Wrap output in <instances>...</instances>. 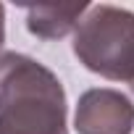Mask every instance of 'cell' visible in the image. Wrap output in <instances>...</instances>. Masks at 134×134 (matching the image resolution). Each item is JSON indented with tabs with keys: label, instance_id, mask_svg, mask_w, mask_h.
Here are the masks:
<instances>
[{
	"label": "cell",
	"instance_id": "obj_1",
	"mask_svg": "<svg viewBox=\"0 0 134 134\" xmlns=\"http://www.w3.org/2000/svg\"><path fill=\"white\" fill-rule=\"evenodd\" d=\"M0 134H69L60 79L21 53H0Z\"/></svg>",
	"mask_w": 134,
	"mask_h": 134
},
{
	"label": "cell",
	"instance_id": "obj_2",
	"mask_svg": "<svg viewBox=\"0 0 134 134\" xmlns=\"http://www.w3.org/2000/svg\"><path fill=\"white\" fill-rule=\"evenodd\" d=\"M74 55L84 69L110 82H134V13L116 5H92L74 34Z\"/></svg>",
	"mask_w": 134,
	"mask_h": 134
},
{
	"label": "cell",
	"instance_id": "obj_3",
	"mask_svg": "<svg viewBox=\"0 0 134 134\" xmlns=\"http://www.w3.org/2000/svg\"><path fill=\"white\" fill-rule=\"evenodd\" d=\"M74 126L79 134H131L134 105L118 90H87L79 97Z\"/></svg>",
	"mask_w": 134,
	"mask_h": 134
},
{
	"label": "cell",
	"instance_id": "obj_4",
	"mask_svg": "<svg viewBox=\"0 0 134 134\" xmlns=\"http://www.w3.org/2000/svg\"><path fill=\"white\" fill-rule=\"evenodd\" d=\"M87 3L79 5H32L26 11V26L40 40H60L74 26H79L87 13Z\"/></svg>",
	"mask_w": 134,
	"mask_h": 134
},
{
	"label": "cell",
	"instance_id": "obj_5",
	"mask_svg": "<svg viewBox=\"0 0 134 134\" xmlns=\"http://www.w3.org/2000/svg\"><path fill=\"white\" fill-rule=\"evenodd\" d=\"M5 42V8L0 5V47Z\"/></svg>",
	"mask_w": 134,
	"mask_h": 134
},
{
	"label": "cell",
	"instance_id": "obj_6",
	"mask_svg": "<svg viewBox=\"0 0 134 134\" xmlns=\"http://www.w3.org/2000/svg\"><path fill=\"white\" fill-rule=\"evenodd\" d=\"M131 92H134V82H131Z\"/></svg>",
	"mask_w": 134,
	"mask_h": 134
}]
</instances>
